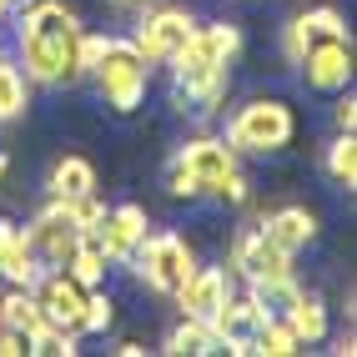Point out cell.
I'll return each mask as SVG.
<instances>
[{"instance_id":"cell-4","label":"cell","mask_w":357,"mask_h":357,"mask_svg":"<svg viewBox=\"0 0 357 357\" xmlns=\"http://www.w3.org/2000/svg\"><path fill=\"white\" fill-rule=\"evenodd\" d=\"M131 267L151 292L176 297L186 287V277L197 272V252H192V242H186L181 231H146L141 247L131 252Z\"/></svg>"},{"instance_id":"cell-35","label":"cell","mask_w":357,"mask_h":357,"mask_svg":"<svg viewBox=\"0 0 357 357\" xmlns=\"http://www.w3.org/2000/svg\"><path fill=\"white\" fill-rule=\"evenodd\" d=\"M116 10H136V6H146V0H111Z\"/></svg>"},{"instance_id":"cell-12","label":"cell","mask_w":357,"mask_h":357,"mask_svg":"<svg viewBox=\"0 0 357 357\" xmlns=\"http://www.w3.org/2000/svg\"><path fill=\"white\" fill-rule=\"evenodd\" d=\"M31 292H36V302H40V317H45V322H56V327H66V332L81 327L86 287H81V282H70L61 267H45V272L31 282Z\"/></svg>"},{"instance_id":"cell-36","label":"cell","mask_w":357,"mask_h":357,"mask_svg":"<svg viewBox=\"0 0 357 357\" xmlns=\"http://www.w3.org/2000/svg\"><path fill=\"white\" fill-rule=\"evenodd\" d=\"M10 6H31V0H0V15H6Z\"/></svg>"},{"instance_id":"cell-26","label":"cell","mask_w":357,"mask_h":357,"mask_svg":"<svg viewBox=\"0 0 357 357\" xmlns=\"http://www.w3.org/2000/svg\"><path fill=\"white\" fill-rule=\"evenodd\" d=\"M252 352H267V357H292V352H302V342L292 337V327L282 322V317H267V327L257 332V347Z\"/></svg>"},{"instance_id":"cell-18","label":"cell","mask_w":357,"mask_h":357,"mask_svg":"<svg viewBox=\"0 0 357 357\" xmlns=\"http://www.w3.org/2000/svg\"><path fill=\"white\" fill-rule=\"evenodd\" d=\"M61 272H66L70 282H81L86 292H91V287H106L111 261H106V252H101V242H96V231H81V236H76V247L66 252Z\"/></svg>"},{"instance_id":"cell-28","label":"cell","mask_w":357,"mask_h":357,"mask_svg":"<svg viewBox=\"0 0 357 357\" xmlns=\"http://www.w3.org/2000/svg\"><path fill=\"white\" fill-rule=\"evenodd\" d=\"M161 181H166V197H176V202H197V197H202L181 156H172V161H166V176H161Z\"/></svg>"},{"instance_id":"cell-1","label":"cell","mask_w":357,"mask_h":357,"mask_svg":"<svg viewBox=\"0 0 357 357\" xmlns=\"http://www.w3.org/2000/svg\"><path fill=\"white\" fill-rule=\"evenodd\" d=\"M81 15L66 0H31L20 10L15 26V56H20V76L36 86H76L86 81L81 70Z\"/></svg>"},{"instance_id":"cell-5","label":"cell","mask_w":357,"mask_h":357,"mask_svg":"<svg viewBox=\"0 0 357 357\" xmlns=\"http://www.w3.org/2000/svg\"><path fill=\"white\" fill-rule=\"evenodd\" d=\"M231 277H242L247 287H267V282H282V277H292V252H282L267 231H261L257 222L242 227L231 236Z\"/></svg>"},{"instance_id":"cell-10","label":"cell","mask_w":357,"mask_h":357,"mask_svg":"<svg viewBox=\"0 0 357 357\" xmlns=\"http://www.w3.org/2000/svg\"><path fill=\"white\" fill-rule=\"evenodd\" d=\"M146 231H151L146 206H141V202H121V206H106V217L96 222V242H101V252H106L111 267H126Z\"/></svg>"},{"instance_id":"cell-3","label":"cell","mask_w":357,"mask_h":357,"mask_svg":"<svg viewBox=\"0 0 357 357\" xmlns=\"http://www.w3.org/2000/svg\"><path fill=\"white\" fill-rule=\"evenodd\" d=\"M292 136H297V116L287 101H277V96H257L247 106H236V116L227 121V146L236 156H277V151H287L292 146Z\"/></svg>"},{"instance_id":"cell-17","label":"cell","mask_w":357,"mask_h":357,"mask_svg":"<svg viewBox=\"0 0 357 357\" xmlns=\"http://www.w3.org/2000/svg\"><path fill=\"white\" fill-rule=\"evenodd\" d=\"M91 192H96V166H91L86 156H76V151L61 156L51 166V176H45V197H51V202H66L70 206V202H81Z\"/></svg>"},{"instance_id":"cell-33","label":"cell","mask_w":357,"mask_h":357,"mask_svg":"<svg viewBox=\"0 0 357 357\" xmlns=\"http://www.w3.org/2000/svg\"><path fill=\"white\" fill-rule=\"evenodd\" d=\"M332 352H337V357H352V352H357V342H352V332H342V337H337V347H332Z\"/></svg>"},{"instance_id":"cell-7","label":"cell","mask_w":357,"mask_h":357,"mask_svg":"<svg viewBox=\"0 0 357 357\" xmlns=\"http://www.w3.org/2000/svg\"><path fill=\"white\" fill-rule=\"evenodd\" d=\"M267 302H261L252 287L247 292H231L227 302H222V312L211 317V332H217V347L222 352H236V357H247L252 347H257V332L267 327Z\"/></svg>"},{"instance_id":"cell-8","label":"cell","mask_w":357,"mask_h":357,"mask_svg":"<svg viewBox=\"0 0 357 357\" xmlns=\"http://www.w3.org/2000/svg\"><path fill=\"white\" fill-rule=\"evenodd\" d=\"M76 236H81V222L70 217L66 202H45L36 217H31V227H26V242H31V252H36L40 267H61L66 252L76 247Z\"/></svg>"},{"instance_id":"cell-2","label":"cell","mask_w":357,"mask_h":357,"mask_svg":"<svg viewBox=\"0 0 357 357\" xmlns=\"http://www.w3.org/2000/svg\"><path fill=\"white\" fill-rule=\"evenodd\" d=\"M86 76L96 81L101 106H111L116 116H131V111H141V101L151 91V61L136 51L131 36H101V51Z\"/></svg>"},{"instance_id":"cell-6","label":"cell","mask_w":357,"mask_h":357,"mask_svg":"<svg viewBox=\"0 0 357 357\" xmlns=\"http://www.w3.org/2000/svg\"><path fill=\"white\" fill-rule=\"evenodd\" d=\"M192 31H197V15L186 10V6H156V10H146L136 20V51L146 56L151 66H166L186 40H192Z\"/></svg>"},{"instance_id":"cell-31","label":"cell","mask_w":357,"mask_h":357,"mask_svg":"<svg viewBox=\"0 0 357 357\" xmlns=\"http://www.w3.org/2000/svg\"><path fill=\"white\" fill-rule=\"evenodd\" d=\"M217 202H227V206H247V202H252V181H247L242 172H231V176L222 181V192H217Z\"/></svg>"},{"instance_id":"cell-30","label":"cell","mask_w":357,"mask_h":357,"mask_svg":"<svg viewBox=\"0 0 357 357\" xmlns=\"http://www.w3.org/2000/svg\"><path fill=\"white\" fill-rule=\"evenodd\" d=\"M70 217L81 222V231H96V222L106 217V202L91 192V197H81V202H70Z\"/></svg>"},{"instance_id":"cell-24","label":"cell","mask_w":357,"mask_h":357,"mask_svg":"<svg viewBox=\"0 0 357 357\" xmlns=\"http://www.w3.org/2000/svg\"><path fill=\"white\" fill-rule=\"evenodd\" d=\"M26 352H36V357H70L76 352V332H66L56 322H40L26 337Z\"/></svg>"},{"instance_id":"cell-34","label":"cell","mask_w":357,"mask_h":357,"mask_svg":"<svg viewBox=\"0 0 357 357\" xmlns=\"http://www.w3.org/2000/svg\"><path fill=\"white\" fill-rule=\"evenodd\" d=\"M116 352H121V357H141V352H146V347H141L136 337H126V342H121V347H116Z\"/></svg>"},{"instance_id":"cell-9","label":"cell","mask_w":357,"mask_h":357,"mask_svg":"<svg viewBox=\"0 0 357 357\" xmlns=\"http://www.w3.org/2000/svg\"><path fill=\"white\" fill-rule=\"evenodd\" d=\"M297 70H302V81L312 91H327V96H332V91H347V81H352V36L312 40L302 51Z\"/></svg>"},{"instance_id":"cell-22","label":"cell","mask_w":357,"mask_h":357,"mask_svg":"<svg viewBox=\"0 0 357 357\" xmlns=\"http://www.w3.org/2000/svg\"><path fill=\"white\" fill-rule=\"evenodd\" d=\"M26 106H31V86H26V76H20V66L0 61V126L20 121Z\"/></svg>"},{"instance_id":"cell-29","label":"cell","mask_w":357,"mask_h":357,"mask_svg":"<svg viewBox=\"0 0 357 357\" xmlns=\"http://www.w3.org/2000/svg\"><path fill=\"white\" fill-rule=\"evenodd\" d=\"M307 45H312V31H307V20H302V15H292L287 26H282V56H287V61L297 66Z\"/></svg>"},{"instance_id":"cell-16","label":"cell","mask_w":357,"mask_h":357,"mask_svg":"<svg viewBox=\"0 0 357 357\" xmlns=\"http://www.w3.org/2000/svg\"><path fill=\"white\" fill-rule=\"evenodd\" d=\"M257 227L267 231L282 252L297 257L302 247H312V236H317V211H307V206H277V211H267Z\"/></svg>"},{"instance_id":"cell-37","label":"cell","mask_w":357,"mask_h":357,"mask_svg":"<svg viewBox=\"0 0 357 357\" xmlns=\"http://www.w3.org/2000/svg\"><path fill=\"white\" fill-rule=\"evenodd\" d=\"M6 172H10V156H6V151H0V181H6Z\"/></svg>"},{"instance_id":"cell-23","label":"cell","mask_w":357,"mask_h":357,"mask_svg":"<svg viewBox=\"0 0 357 357\" xmlns=\"http://www.w3.org/2000/svg\"><path fill=\"white\" fill-rule=\"evenodd\" d=\"M327 176H332V186H357V141H352V131H337V141L327 146Z\"/></svg>"},{"instance_id":"cell-27","label":"cell","mask_w":357,"mask_h":357,"mask_svg":"<svg viewBox=\"0 0 357 357\" xmlns=\"http://www.w3.org/2000/svg\"><path fill=\"white\" fill-rule=\"evenodd\" d=\"M302 20H307V31H312V40L347 36V20H342V10H332V6H312V10H302Z\"/></svg>"},{"instance_id":"cell-11","label":"cell","mask_w":357,"mask_h":357,"mask_svg":"<svg viewBox=\"0 0 357 357\" xmlns=\"http://www.w3.org/2000/svg\"><path fill=\"white\" fill-rule=\"evenodd\" d=\"M176 156L186 161V172H192V181H197V192H202V197H217V192H222V181L236 172V151L227 146L222 136H192Z\"/></svg>"},{"instance_id":"cell-14","label":"cell","mask_w":357,"mask_h":357,"mask_svg":"<svg viewBox=\"0 0 357 357\" xmlns=\"http://www.w3.org/2000/svg\"><path fill=\"white\" fill-rule=\"evenodd\" d=\"M45 267L36 261L31 242H26V227L15 222H0V282H10V287H31Z\"/></svg>"},{"instance_id":"cell-21","label":"cell","mask_w":357,"mask_h":357,"mask_svg":"<svg viewBox=\"0 0 357 357\" xmlns=\"http://www.w3.org/2000/svg\"><path fill=\"white\" fill-rule=\"evenodd\" d=\"M45 317H40V302H36V292L31 287H10L6 297H0V327H15V332H31L40 327Z\"/></svg>"},{"instance_id":"cell-32","label":"cell","mask_w":357,"mask_h":357,"mask_svg":"<svg viewBox=\"0 0 357 357\" xmlns=\"http://www.w3.org/2000/svg\"><path fill=\"white\" fill-rule=\"evenodd\" d=\"M332 121H337V131H352L357 126V96H352V91L332 101Z\"/></svg>"},{"instance_id":"cell-15","label":"cell","mask_w":357,"mask_h":357,"mask_svg":"<svg viewBox=\"0 0 357 357\" xmlns=\"http://www.w3.org/2000/svg\"><path fill=\"white\" fill-rule=\"evenodd\" d=\"M181 51L197 56V61H206V66H231L236 51H242V31H236V20H206V26L192 31V40H186Z\"/></svg>"},{"instance_id":"cell-20","label":"cell","mask_w":357,"mask_h":357,"mask_svg":"<svg viewBox=\"0 0 357 357\" xmlns=\"http://www.w3.org/2000/svg\"><path fill=\"white\" fill-rule=\"evenodd\" d=\"M166 352H172V357H206V352H222V347H217V332H211V322L181 317L172 332H166Z\"/></svg>"},{"instance_id":"cell-25","label":"cell","mask_w":357,"mask_h":357,"mask_svg":"<svg viewBox=\"0 0 357 357\" xmlns=\"http://www.w3.org/2000/svg\"><path fill=\"white\" fill-rule=\"evenodd\" d=\"M111 322H116V302H111V292H106V287H91L76 332H111Z\"/></svg>"},{"instance_id":"cell-13","label":"cell","mask_w":357,"mask_h":357,"mask_svg":"<svg viewBox=\"0 0 357 357\" xmlns=\"http://www.w3.org/2000/svg\"><path fill=\"white\" fill-rule=\"evenodd\" d=\"M227 297H231V272L227 267H197L192 277H186V287L176 292V307H181V317L211 322V317L222 312Z\"/></svg>"},{"instance_id":"cell-19","label":"cell","mask_w":357,"mask_h":357,"mask_svg":"<svg viewBox=\"0 0 357 357\" xmlns=\"http://www.w3.org/2000/svg\"><path fill=\"white\" fill-rule=\"evenodd\" d=\"M282 322L292 327V337H297L302 347H312V342L327 337V302H322L317 292H297L292 307L282 312Z\"/></svg>"}]
</instances>
